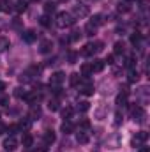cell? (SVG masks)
I'll use <instances>...</instances> for the list:
<instances>
[{"instance_id": "obj_1", "label": "cell", "mask_w": 150, "mask_h": 152, "mask_svg": "<svg viewBox=\"0 0 150 152\" xmlns=\"http://www.w3.org/2000/svg\"><path fill=\"white\" fill-rule=\"evenodd\" d=\"M74 18H73V14L71 12H67V11H62V12H58L57 14V18H55V25L58 27V28H69V27H73L74 25Z\"/></svg>"}, {"instance_id": "obj_2", "label": "cell", "mask_w": 150, "mask_h": 152, "mask_svg": "<svg viewBox=\"0 0 150 152\" xmlns=\"http://www.w3.org/2000/svg\"><path fill=\"white\" fill-rule=\"evenodd\" d=\"M103 42L101 41H92V42H88V44H85L83 46V55L85 57H92V55H95V53H99V51H103Z\"/></svg>"}, {"instance_id": "obj_3", "label": "cell", "mask_w": 150, "mask_h": 152, "mask_svg": "<svg viewBox=\"0 0 150 152\" xmlns=\"http://www.w3.org/2000/svg\"><path fill=\"white\" fill-rule=\"evenodd\" d=\"M88 5H85V4H78L73 7V11H71V14H73V18L74 20H83V18H87L88 16Z\"/></svg>"}, {"instance_id": "obj_4", "label": "cell", "mask_w": 150, "mask_h": 152, "mask_svg": "<svg viewBox=\"0 0 150 152\" xmlns=\"http://www.w3.org/2000/svg\"><path fill=\"white\" fill-rule=\"evenodd\" d=\"M78 88H79V92H81L83 96H92V94H94V85H92V81H90L88 78L81 80V81L78 83Z\"/></svg>"}, {"instance_id": "obj_5", "label": "cell", "mask_w": 150, "mask_h": 152, "mask_svg": "<svg viewBox=\"0 0 150 152\" xmlns=\"http://www.w3.org/2000/svg\"><path fill=\"white\" fill-rule=\"evenodd\" d=\"M149 140V133H145V131H140V133H136L133 138H131V147H141L145 142Z\"/></svg>"}, {"instance_id": "obj_6", "label": "cell", "mask_w": 150, "mask_h": 152, "mask_svg": "<svg viewBox=\"0 0 150 152\" xmlns=\"http://www.w3.org/2000/svg\"><path fill=\"white\" fill-rule=\"evenodd\" d=\"M131 117H133L134 122H143V118H145V110H143V106H140V104L133 106V108H131Z\"/></svg>"}, {"instance_id": "obj_7", "label": "cell", "mask_w": 150, "mask_h": 152, "mask_svg": "<svg viewBox=\"0 0 150 152\" xmlns=\"http://www.w3.org/2000/svg\"><path fill=\"white\" fill-rule=\"evenodd\" d=\"M64 80H66V75L62 71H57V73H53V75L50 76V85L51 87H58Z\"/></svg>"}, {"instance_id": "obj_8", "label": "cell", "mask_w": 150, "mask_h": 152, "mask_svg": "<svg viewBox=\"0 0 150 152\" xmlns=\"http://www.w3.org/2000/svg\"><path fill=\"white\" fill-rule=\"evenodd\" d=\"M4 149L7 152H12L18 149V140L14 138V136H9V138H5L4 140Z\"/></svg>"}, {"instance_id": "obj_9", "label": "cell", "mask_w": 150, "mask_h": 152, "mask_svg": "<svg viewBox=\"0 0 150 152\" xmlns=\"http://www.w3.org/2000/svg\"><path fill=\"white\" fill-rule=\"evenodd\" d=\"M51 48H53V42H51L50 39H44V41H41V44H39V51H41L42 55L50 53V51H51Z\"/></svg>"}, {"instance_id": "obj_10", "label": "cell", "mask_w": 150, "mask_h": 152, "mask_svg": "<svg viewBox=\"0 0 150 152\" xmlns=\"http://www.w3.org/2000/svg\"><path fill=\"white\" fill-rule=\"evenodd\" d=\"M76 140H78V143H81V145L88 143V140H90L88 131H87V129H79V131H78V134H76Z\"/></svg>"}, {"instance_id": "obj_11", "label": "cell", "mask_w": 150, "mask_h": 152, "mask_svg": "<svg viewBox=\"0 0 150 152\" xmlns=\"http://www.w3.org/2000/svg\"><path fill=\"white\" fill-rule=\"evenodd\" d=\"M90 69H92V73H101V71L104 69V60H99V58H95V60L90 64Z\"/></svg>"}, {"instance_id": "obj_12", "label": "cell", "mask_w": 150, "mask_h": 152, "mask_svg": "<svg viewBox=\"0 0 150 152\" xmlns=\"http://www.w3.org/2000/svg\"><path fill=\"white\" fill-rule=\"evenodd\" d=\"M36 39H37V34H36L34 28H28V30L23 32V41H27V42H34Z\"/></svg>"}, {"instance_id": "obj_13", "label": "cell", "mask_w": 150, "mask_h": 152, "mask_svg": "<svg viewBox=\"0 0 150 152\" xmlns=\"http://www.w3.org/2000/svg\"><path fill=\"white\" fill-rule=\"evenodd\" d=\"M60 131H62L64 134H71V133L74 131V126H73L69 120H64V122H62V126H60Z\"/></svg>"}, {"instance_id": "obj_14", "label": "cell", "mask_w": 150, "mask_h": 152, "mask_svg": "<svg viewBox=\"0 0 150 152\" xmlns=\"http://www.w3.org/2000/svg\"><path fill=\"white\" fill-rule=\"evenodd\" d=\"M32 143H34V138H32V134L25 133V134H23V138H21V145H23L25 149H28V147H32Z\"/></svg>"}, {"instance_id": "obj_15", "label": "cell", "mask_w": 150, "mask_h": 152, "mask_svg": "<svg viewBox=\"0 0 150 152\" xmlns=\"http://www.w3.org/2000/svg\"><path fill=\"white\" fill-rule=\"evenodd\" d=\"M127 104V92H120L118 96H117V106H125Z\"/></svg>"}, {"instance_id": "obj_16", "label": "cell", "mask_w": 150, "mask_h": 152, "mask_svg": "<svg viewBox=\"0 0 150 152\" xmlns=\"http://www.w3.org/2000/svg\"><path fill=\"white\" fill-rule=\"evenodd\" d=\"M55 140H57V136H55L53 131H46V133H44V142H46V145L55 143Z\"/></svg>"}, {"instance_id": "obj_17", "label": "cell", "mask_w": 150, "mask_h": 152, "mask_svg": "<svg viewBox=\"0 0 150 152\" xmlns=\"http://www.w3.org/2000/svg\"><path fill=\"white\" fill-rule=\"evenodd\" d=\"M9 46H11L9 39L5 37V36H0V53H4L5 50H9Z\"/></svg>"}, {"instance_id": "obj_18", "label": "cell", "mask_w": 150, "mask_h": 152, "mask_svg": "<svg viewBox=\"0 0 150 152\" xmlns=\"http://www.w3.org/2000/svg\"><path fill=\"white\" fill-rule=\"evenodd\" d=\"M81 81V75H78V73H73V75L69 76V83H71V87H78V83Z\"/></svg>"}, {"instance_id": "obj_19", "label": "cell", "mask_w": 150, "mask_h": 152, "mask_svg": "<svg viewBox=\"0 0 150 152\" xmlns=\"http://www.w3.org/2000/svg\"><path fill=\"white\" fill-rule=\"evenodd\" d=\"M90 23H92L94 27H97V28H99V27H101V25L104 23V20H103V16H101V14H95V16H94V18L90 20Z\"/></svg>"}, {"instance_id": "obj_20", "label": "cell", "mask_w": 150, "mask_h": 152, "mask_svg": "<svg viewBox=\"0 0 150 152\" xmlns=\"http://www.w3.org/2000/svg\"><path fill=\"white\" fill-rule=\"evenodd\" d=\"M88 110H90V103H88V101H81V103H78V112L85 113V112H88Z\"/></svg>"}, {"instance_id": "obj_21", "label": "cell", "mask_w": 150, "mask_h": 152, "mask_svg": "<svg viewBox=\"0 0 150 152\" xmlns=\"http://www.w3.org/2000/svg\"><path fill=\"white\" fill-rule=\"evenodd\" d=\"M140 42H141V34H140V32L131 34V44H133V46H138Z\"/></svg>"}, {"instance_id": "obj_22", "label": "cell", "mask_w": 150, "mask_h": 152, "mask_svg": "<svg viewBox=\"0 0 150 152\" xmlns=\"http://www.w3.org/2000/svg\"><path fill=\"white\" fill-rule=\"evenodd\" d=\"M90 75H92V69H90V64H83V66H81V76H85V78H88Z\"/></svg>"}, {"instance_id": "obj_23", "label": "cell", "mask_w": 150, "mask_h": 152, "mask_svg": "<svg viewBox=\"0 0 150 152\" xmlns=\"http://www.w3.org/2000/svg\"><path fill=\"white\" fill-rule=\"evenodd\" d=\"M85 32H87V36H94L95 32H97V27H94L90 21L87 23V27H85Z\"/></svg>"}, {"instance_id": "obj_24", "label": "cell", "mask_w": 150, "mask_h": 152, "mask_svg": "<svg viewBox=\"0 0 150 152\" xmlns=\"http://www.w3.org/2000/svg\"><path fill=\"white\" fill-rule=\"evenodd\" d=\"M71 115H73V108H71V106L62 108V117H64V120H69V118H71Z\"/></svg>"}, {"instance_id": "obj_25", "label": "cell", "mask_w": 150, "mask_h": 152, "mask_svg": "<svg viewBox=\"0 0 150 152\" xmlns=\"http://www.w3.org/2000/svg\"><path fill=\"white\" fill-rule=\"evenodd\" d=\"M39 21H41V25H42V27H50V25H51V20H50V16H48V14H42Z\"/></svg>"}, {"instance_id": "obj_26", "label": "cell", "mask_w": 150, "mask_h": 152, "mask_svg": "<svg viewBox=\"0 0 150 152\" xmlns=\"http://www.w3.org/2000/svg\"><path fill=\"white\" fill-rule=\"evenodd\" d=\"M113 48H115V55H120V53H124V50H125V48H124V42H120V41L115 42Z\"/></svg>"}, {"instance_id": "obj_27", "label": "cell", "mask_w": 150, "mask_h": 152, "mask_svg": "<svg viewBox=\"0 0 150 152\" xmlns=\"http://www.w3.org/2000/svg\"><path fill=\"white\" fill-rule=\"evenodd\" d=\"M55 7H57V5H55L53 2H48V4L44 5V14H50V12H53V11H55Z\"/></svg>"}, {"instance_id": "obj_28", "label": "cell", "mask_w": 150, "mask_h": 152, "mask_svg": "<svg viewBox=\"0 0 150 152\" xmlns=\"http://www.w3.org/2000/svg\"><path fill=\"white\" fill-rule=\"evenodd\" d=\"M138 78H140V73L134 71V69H131V73H129V81L134 83V81H138Z\"/></svg>"}, {"instance_id": "obj_29", "label": "cell", "mask_w": 150, "mask_h": 152, "mask_svg": "<svg viewBox=\"0 0 150 152\" xmlns=\"http://www.w3.org/2000/svg\"><path fill=\"white\" fill-rule=\"evenodd\" d=\"M48 108H50L51 112H57V110H58V101H57V99H51V101L48 103Z\"/></svg>"}, {"instance_id": "obj_30", "label": "cell", "mask_w": 150, "mask_h": 152, "mask_svg": "<svg viewBox=\"0 0 150 152\" xmlns=\"http://www.w3.org/2000/svg\"><path fill=\"white\" fill-rule=\"evenodd\" d=\"M36 117H41V108H36V106H34V108H32V112H30V117H28V118H32V120H34V118H36Z\"/></svg>"}, {"instance_id": "obj_31", "label": "cell", "mask_w": 150, "mask_h": 152, "mask_svg": "<svg viewBox=\"0 0 150 152\" xmlns=\"http://www.w3.org/2000/svg\"><path fill=\"white\" fill-rule=\"evenodd\" d=\"M81 36H83V34H81V30H73V36L69 37V41H78Z\"/></svg>"}, {"instance_id": "obj_32", "label": "cell", "mask_w": 150, "mask_h": 152, "mask_svg": "<svg viewBox=\"0 0 150 152\" xmlns=\"http://www.w3.org/2000/svg\"><path fill=\"white\" fill-rule=\"evenodd\" d=\"M133 66H134V57H127V58H125V67L131 69Z\"/></svg>"}, {"instance_id": "obj_33", "label": "cell", "mask_w": 150, "mask_h": 152, "mask_svg": "<svg viewBox=\"0 0 150 152\" xmlns=\"http://www.w3.org/2000/svg\"><path fill=\"white\" fill-rule=\"evenodd\" d=\"M7 131H9V133H11V136H12V133L20 131V126H18V124H12V126H9V127H7Z\"/></svg>"}, {"instance_id": "obj_34", "label": "cell", "mask_w": 150, "mask_h": 152, "mask_svg": "<svg viewBox=\"0 0 150 152\" xmlns=\"http://www.w3.org/2000/svg\"><path fill=\"white\" fill-rule=\"evenodd\" d=\"M131 7H129V4L127 2H124V4H120V7H118V11H122V12H127Z\"/></svg>"}, {"instance_id": "obj_35", "label": "cell", "mask_w": 150, "mask_h": 152, "mask_svg": "<svg viewBox=\"0 0 150 152\" xmlns=\"http://www.w3.org/2000/svg\"><path fill=\"white\" fill-rule=\"evenodd\" d=\"M67 58H69V64H76V58H78V57H76L74 51H71V53L67 55Z\"/></svg>"}, {"instance_id": "obj_36", "label": "cell", "mask_w": 150, "mask_h": 152, "mask_svg": "<svg viewBox=\"0 0 150 152\" xmlns=\"http://www.w3.org/2000/svg\"><path fill=\"white\" fill-rule=\"evenodd\" d=\"M120 122H122V113H120V112H117V113H115V126H118Z\"/></svg>"}, {"instance_id": "obj_37", "label": "cell", "mask_w": 150, "mask_h": 152, "mask_svg": "<svg viewBox=\"0 0 150 152\" xmlns=\"http://www.w3.org/2000/svg\"><path fill=\"white\" fill-rule=\"evenodd\" d=\"M16 96H18V97H23V99H25L27 92H25V90H21V88H16Z\"/></svg>"}, {"instance_id": "obj_38", "label": "cell", "mask_w": 150, "mask_h": 152, "mask_svg": "<svg viewBox=\"0 0 150 152\" xmlns=\"http://www.w3.org/2000/svg\"><path fill=\"white\" fill-rule=\"evenodd\" d=\"M140 152H150V149L145 147V145H141V147H140Z\"/></svg>"}, {"instance_id": "obj_39", "label": "cell", "mask_w": 150, "mask_h": 152, "mask_svg": "<svg viewBox=\"0 0 150 152\" xmlns=\"http://www.w3.org/2000/svg\"><path fill=\"white\" fill-rule=\"evenodd\" d=\"M113 58H115V57H113V55H110V57H108L104 62H108V64H113Z\"/></svg>"}, {"instance_id": "obj_40", "label": "cell", "mask_w": 150, "mask_h": 152, "mask_svg": "<svg viewBox=\"0 0 150 152\" xmlns=\"http://www.w3.org/2000/svg\"><path fill=\"white\" fill-rule=\"evenodd\" d=\"M5 87H7V85H5V83H4V81H0V92H2V90H4V88H5Z\"/></svg>"}, {"instance_id": "obj_41", "label": "cell", "mask_w": 150, "mask_h": 152, "mask_svg": "<svg viewBox=\"0 0 150 152\" xmlns=\"http://www.w3.org/2000/svg\"><path fill=\"white\" fill-rule=\"evenodd\" d=\"M0 11H2V2H0Z\"/></svg>"}, {"instance_id": "obj_42", "label": "cell", "mask_w": 150, "mask_h": 152, "mask_svg": "<svg viewBox=\"0 0 150 152\" xmlns=\"http://www.w3.org/2000/svg\"><path fill=\"white\" fill-rule=\"evenodd\" d=\"M58 2H67V0H58Z\"/></svg>"}]
</instances>
